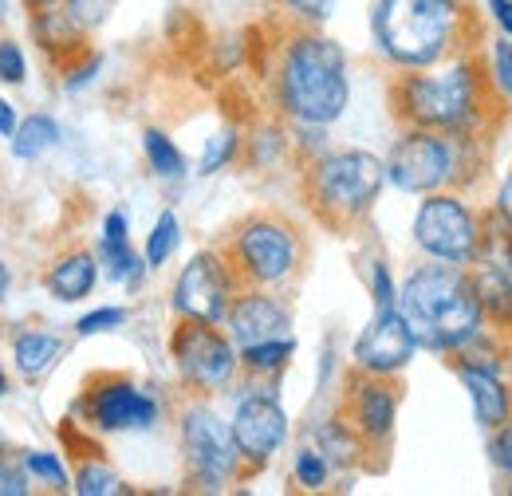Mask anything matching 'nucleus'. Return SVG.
<instances>
[{"label":"nucleus","instance_id":"nucleus-1","mask_svg":"<svg viewBox=\"0 0 512 496\" xmlns=\"http://www.w3.org/2000/svg\"><path fill=\"white\" fill-rule=\"evenodd\" d=\"M272 99L276 111L296 126H331L351 103L347 52L320 28L292 24L272 48Z\"/></svg>","mask_w":512,"mask_h":496},{"label":"nucleus","instance_id":"nucleus-2","mask_svg":"<svg viewBox=\"0 0 512 496\" xmlns=\"http://www.w3.org/2000/svg\"><path fill=\"white\" fill-rule=\"evenodd\" d=\"M398 311L410 323L418 347H430L438 355L473 351L485 343L489 331L485 308L473 288V272L465 264H418L398 288Z\"/></svg>","mask_w":512,"mask_h":496},{"label":"nucleus","instance_id":"nucleus-3","mask_svg":"<svg viewBox=\"0 0 512 496\" xmlns=\"http://www.w3.org/2000/svg\"><path fill=\"white\" fill-rule=\"evenodd\" d=\"M489 71L473 56H453L438 67L398 71L390 79V111L394 119L418 130H449V134H477L489 103Z\"/></svg>","mask_w":512,"mask_h":496},{"label":"nucleus","instance_id":"nucleus-4","mask_svg":"<svg viewBox=\"0 0 512 496\" xmlns=\"http://www.w3.org/2000/svg\"><path fill=\"white\" fill-rule=\"evenodd\" d=\"M371 36L398 71L438 67L469 52L473 16L465 0H375Z\"/></svg>","mask_w":512,"mask_h":496},{"label":"nucleus","instance_id":"nucleus-5","mask_svg":"<svg viewBox=\"0 0 512 496\" xmlns=\"http://www.w3.org/2000/svg\"><path fill=\"white\" fill-rule=\"evenodd\" d=\"M386 186V162L371 150H323L300 170V197L327 233H355Z\"/></svg>","mask_w":512,"mask_h":496},{"label":"nucleus","instance_id":"nucleus-6","mask_svg":"<svg viewBox=\"0 0 512 496\" xmlns=\"http://www.w3.org/2000/svg\"><path fill=\"white\" fill-rule=\"evenodd\" d=\"M217 248L229 272L237 276V288L280 292L300 276L308 260L304 229L280 209H256L249 217H241Z\"/></svg>","mask_w":512,"mask_h":496},{"label":"nucleus","instance_id":"nucleus-7","mask_svg":"<svg viewBox=\"0 0 512 496\" xmlns=\"http://www.w3.org/2000/svg\"><path fill=\"white\" fill-rule=\"evenodd\" d=\"M477 134H449V130H418L406 126L386 158V182L402 193H438L465 186V158Z\"/></svg>","mask_w":512,"mask_h":496},{"label":"nucleus","instance_id":"nucleus-8","mask_svg":"<svg viewBox=\"0 0 512 496\" xmlns=\"http://www.w3.org/2000/svg\"><path fill=\"white\" fill-rule=\"evenodd\" d=\"M182 437V465H186V485L197 493H225L229 485L245 481L241 449L233 441V426L205 406V398H193L182 410L178 422Z\"/></svg>","mask_w":512,"mask_h":496},{"label":"nucleus","instance_id":"nucleus-9","mask_svg":"<svg viewBox=\"0 0 512 496\" xmlns=\"http://www.w3.org/2000/svg\"><path fill=\"white\" fill-rule=\"evenodd\" d=\"M170 359L190 398L221 394L241 371V351L233 335L221 331V323H205L193 315H178L170 331Z\"/></svg>","mask_w":512,"mask_h":496},{"label":"nucleus","instance_id":"nucleus-10","mask_svg":"<svg viewBox=\"0 0 512 496\" xmlns=\"http://www.w3.org/2000/svg\"><path fill=\"white\" fill-rule=\"evenodd\" d=\"M481 237H485V217L457 189L426 193V201L414 213V245L430 260L469 268L481 256Z\"/></svg>","mask_w":512,"mask_h":496},{"label":"nucleus","instance_id":"nucleus-11","mask_svg":"<svg viewBox=\"0 0 512 496\" xmlns=\"http://www.w3.org/2000/svg\"><path fill=\"white\" fill-rule=\"evenodd\" d=\"M71 418H79L83 430H95V434L150 430L158 422V402L130 374L95 371L83 382L79 398L71 402Z\"/></svg>","mask_w":512,"mask_h":496},{"label":"nucleus","instance_id":"nucleus-12","mask_svg":"<svg viewBox=\"0 0 512 496\" xmlns=\"http://www.w3.org/2000/svg\"><path fill=\"white\" fill-rule=\"evenodd\" d=\"M398 406H402L398 374L351 371L347 382H343V394H339L335 414L363 437L367 453H383L386 445H390V437H394Z\"/></svg>","mask_w":512,"mask_h":496},{"label":"nucleus","instance_id":"nucleus-13","mask_svg":"<svg viewBox=\"0 0 512 496\" xmlns=\"http://www.w3.org/2000/svg\"><path fill=\"white\" fill-rule=\"evenodd\" d=\"M28 28H32V40H36L44 63L56 75H64L60 83L67 91L83 87L99 71L103 56L91 48V32L67 12V4H56V8H44V12L28 16Z\"/></svg>","mask_w":512,"mask_h":496},{"label":"nucleus","instance_id":"nucleus-14","mask_svg":"<svg viewBox=\"0 0 512 496\" xmlns=\"http://www.w3.org/2000/svg\"><path fill=\"white\" fill-rule=\"evenodd\" d=\"M237 276L229 272L221 248L193 252L174 284V315H193L205 323H225V311L237 296Z\"/></svg>","mask_w":512,"mask_h":496},{"label":"nucleus","instance_id":"nucleus-15","mask_svg":"<svg viewBox=\"0 0 512 496\" xmlns=\"http://www.w3.org/2000/svg\"><path fill=\"white\" fill-rule=\"evenodd\" d=\"M233 441L241 449V465H245V481L264 473L272 465V457L280 453V445L288 441V414L276 402L272 390H253L237 402L233 410Z\"/></svg>","mask_w":512,"mask_h":496},{"label":"nucleus","instance_id":"nucleus-16","mask_svg":"<svg viewBox=\"0 0 512 496\" xmlns=\"http://www.w3.org/2000/svg\"><path fill=\"white\" fill-rule=\"evenodd\" d=\"M418 351V339L410 331V323L402 319L398 308L375 311L371 323L359 331L355 347H351V359H355V371L367 374H402L410 367Z\"/></svg>","mask_w":512,"mask_h":496},{"label":"nucleus","instance_id":"nucleus-17","mask_svg":"<svg viewBox=\"0 0 512 496\" xmlns=\"http://www.w3.org/2000/svg\"><path fill=\"white\" fill-rule=\"evenodd\" d=\"M237 347H249V343H264V339H284L292 335V311L288 304L268 292V288H241L233 296V304L225 311V323H221Z\"/></svg>","mask_w":512,"mask_h":496},{"label":"nucleus","instance_id":"nucleus-18","mask_svg":"<svg viewBox=\"0 0 512 496\" xmlns=\"http://www.w3.org/2000/svg\"><path fill=\"white\" fill-rule=\"evenodd\" d=\"M449 359H453V374L461 378V386H465V394H469V402H473V418H477L485 430H497L501 422H509L512 390H509V382L501 378V371L489 367V363H481V355H469V351L449 355Z\"/></svg>","mask_w":512,"mask_h":496},{"label":"nucleus","instance_id":"nucleus-19","mask_svg":"<svg viewBox=\"0 0 512 496\" xmlns=\"http://www.w3.org/2000/svg\"><path fill=\"white\" fill-rule=\"evenodd\" d=\"M95 280H99V260L95 252L83 245L60 252L44 272H40V284L60 300V304H79L95 292Z\"/></svg>","mask_w":512,"mask_h":496},{"label":"nucleus","instance_id":"nucleus-20","mask_svg":"<svg viewBox=\"0 0 512 496\" xmlns=\"http://www.w3.org/2000/svg\"><path fill=\"white\" fill-rule=\"evenodd\" d=\"M99 256L107 264V276L138 288L142 284V272H146V256H138L130 248L127 237V213L123 209H111L107 221H103V237H99Z\"/></svg>","mask_w":512,"mask_h":496},{"label":"nucleus","instance_id":"nucleus-21","mask_svg":"<svg viewBox=\"0 0 512 496\" xmlns=\"http://www.w3.org/2000/svg\"><path fill=\"white\" fill-rule=\"evenodd\" d=\"M469 272H473V288L485 308V319L497 323L501 331H512V268L497 260H477L469 264Z\"/></svg>","mask_w":512,"mask_h":496},{"label":"nucleus","instance_id":"nucleus-22","mask_svg":"<svg viewBox=\"0 0 512 496\" xmlns=\"http://www.w3.org/2000/svg\"><path fill=\"white\" fill-rule=\"evenodd\" d=\"M312 445L327 457L331 469H355V465H367V445L363 437L355 434L339 414H331L327 422H320L312 430Z\"/></svg>","mask_w":512,"mask_h":496},{"label":"nucleus","instance_id":"nucleus-23","mask_svg":"<svg viewBox=\"0 0 512 496\" xmlns=\"http://www.w3.org/2000/svg\"><path fill=\"white\" fill-rule=\"evenodd\" d=\"M64 355V339L56 331H20L12 343V359L24 382H40Z\"/></svg>","mask_w":512,"mask_h":496},{"label":"nucleus","instance_id":"nucleus-24","mask_svg":"<svg viewBox=\"0 0 512 496\" xmlns=\"http://www.w3.org/2000/svg\"><path fill=\"white\" fill-rule=\"evenodd\" d=\"M241 351V371L249 378H276L284 374V367L292 363L296 355V339L284 335V339H264V343H249V347H237Z\"/></svg>","mask_w":512,"mask_h":496},{"label":"nucleus","instance_id":"nucleus-25","mask_svg":"<svg viewBox=\"0 0 512 496\" xmlns=\"http://www.w3.org/2000/svg\"><path fill=\"white\" fill-rule=\"evenodd\" d=\"M75 465V493L79 496H119L130 493L127 481L107 465V453H91V457H79L71 461Z\"/></svg>","mask_w":512,"mask_h":496},{"label":"nucleus","instance_id":"nucleus-26","mask_svg":"<svg viewBox=\"0 0 512 496\" xmlns=\"http://www.w3.org/2000/svg\"><path fill=\"white\" fill-rule=\"evenodd\" d=\"M56 142H60V126L52 115H28L12 134V154L20 162H32V158H44Z\"/></svg>","mask_w":512,"mask_h":496},{"label":"nucleus","instance_id":"nucleus-27","mask_svg":"<svg viewBox=\"0 0 512 496\" xmlns=\"http://www.w3.org/2000/svg\"><path fill=\"white\" fill-rule=\"evenodd\" d=\"M142 150H146V162H150V170L158 174V178H182L186 174V158H182V150L174 146V138L170 134H162V130H146L142 134Z\"/></svg>","mask_w":512,"mask_h":496},{"label":"nucleus","instance_id":"nucleus-28","mask_svg":"<svg viewBox=\"0 0 512 496\" xmlns=\"http://www.w3.org/2000/svg\"><path fill=\"white\" fill-rule=\"evenodd\" d=\"M182 245V221H178V213L174 209H166L158 221H154V229H150V237H146V268H162L174 252Z\"/></svg>","mask_w":512,"mask_h":496},{"label":"nucleus","instance_id":"nucleus-29","mask_svg":"<svg viewBox=\"0 0 512 496\" xmlns=\"http://www.w3.org/2000/svg\"><path fill=\"white\" fill-rule=\"evenodd\" d=\"M32 493V473L24 465V449L0 437V496H28Z\"/></svg>","mask_w":512,"mask_h":496},{"label":"nucleus","instance_id":"nucleus-30","mask_svg":"<svg viewBox=\"0 0 512 496\" xmlns=\"http://www.w3.org/2000/svg\"><path fill=\"white\" fill-rule=\"evenodd\" d=\"M292 477H296L300 489L320 493L323 485H327V477H331V465H327V457H323L316 445H304L296 453V461H292Z\"/></svg>","mask_w":512,"mask_h":496},{"label":"nucleus","instance_id":"nucleus-31","mask_svg":"<svg viewBox=\"0 0 512 496\" xmlns=\"http://www.w3.org/2000/svg\"><path fill=\"white\" fill-rule=\"evenodd\" d=\"M24 465H28L32 481H44V489H48V493H67V489H71V485H67L64 465H60V457H56V453L24 449Z\"/></svg>","mask_w":512,"mask_h":496},{"label":"nucleus","instance_id":"nucleus-32","mask_svg":"<svg viewBox=\"0 0 512 496\" xmlns=\"http://www.w3.org/2000/svg\"><path fill=\"white\" fill-rule=\"evenodd\" d=\"M489 83L493 91H501L505 99H512V36H497L489 44Z\"/></svg>","mask_w":512,"mask_h":496},{"label":"nucleus","instance_id":"nucleus-33","mask_svg":"<svg viewBox=\"0 0 512 496\" xmlns=\"http://www.w3.org/2000/svg\"><path fill=\"white\" fill-rule=\"evenodd\" d=\"M237 150H241V134H237V130H221L217 138H209V146H205V154H201V174L225 170V166L237 158Z\"/></svg>","mask_w":512,"mask_h":496},{"label":"nucleus","instance_id":"nucleus-34","mask_svg":"<svg viewBox=\"0 0 512 496\" xmlns=\"http://www.w3.org/2000/svg\"><path fill=\"white\" fill-rule=\"evenodd\" d=\"M64 4L87 32H99L115 16V8H119V0H64Z\"/></svg>","mask_w":512,"mask_h":496},{"label":"nucleus","instance_id":"nucleus-35","mask_svg":"<svg viewBox=\"0 0 512 496\" xmlns=\"http://www.w3.org/2000/svg\"><path fill=\"white\" fill-rule=\"evenodd\" d=\"M276 4L292 24H308V28H320L331 12V0H276Z\"/></svg>","mask_w":512,"mask_h":496},{"label":"nucleus","instance_id":"nucleus-36","mask_svg":"<svg viewBox=\"0 0 512 496\" xmlns=\"http://www.w3.org/2000/svg\"><path fill=\"white\" fill-rule=\"evenodd\" d=\"M371 296H375V311L398 308V284H394L386 260H375V264H371Z\"/></svg>","mask_w":512,"mask_h":496},{"label":"nucleus","instance_id":"nucleus-37","mask_svg":"<svg viewBox=\"0 0 512 496\" xmlns=\"http://www.w3.org/2000/svg\"><path fill=\"white\" fill-rule=\"evenodd\" d=\"M123 323H127V308H95L75 323V335H103V331H115Z\"/></svg>","mask_w":512,"mask_h":496},{"label":"nucleus","instance_id":"nucleus-38","mask_svg":"<svg viewBox=\"0 0 512 496\" xmlns=\"http://www.w3.org/2000/svg\"><path fill=\"white\" fill-rule=\"evenodd\" d=\"M0 79L4 83H12V87H20L24 79H28V63H24V52H20V44L16 40H0Z\"/></svg>","mask_w":512,"mask_h":496},{"label":"nucleus","instance_id":"nucleus-39","mask_svg":"<svg viewBox=\"0 0 512 496\" xmlns=\"http://www.w3.org/2000/svg\"><path fill=\"white\" fill-rule=\"evenodd\" d=\"M489 453H493V465H497L501 473H509V477H512V418H509V422H501V426L493 430Z\"/></svg>","mask_w":512,"mask_h":496},{"label":"nucleus","instance_id":"nucleus-40","mask_svg":"<svg viewBox=\"0 0 512 496\" xmlns=\"http://www.w3.org/2000/svg\"><path fill=\"white\" fill-rule=\"evenodd\" d=\"M489 16L501 28V36H512V0H489Z\"/></svg>","mask_w":512,"mask_h":496},{"label":"nucleus","instance_id":"nucleus-41","mask_svg":"<svg viewBox=\"0 0 512 496\" xmlns=\"http://www.w3.org/2000/svg\"><path fill=\"white\" fill-rule=\"evenodd\" d=\"M497 217L512 229V170L505 174V182L497 186Z\"/></svg>","mask_w":512,"mask_h":496},{"label":"nucleus","instance_id":"nucleus-42","mask_svg":"<svg viewBox=\"0 0 512 496\" xmlns=\"http://www.w3.org/2000/svg\"><path fill=\"white\" fill-rule=\"evenodd\" d=\"M16 126H20V119H16L12 103H4V99H0V134H4V138H12V134H16Z\"/></svg>","mask_w":512,"mask_h":496},{"label":"nucleus","instance_id":"nucleus-43","mask_svg":"<svg viewBox=\"0 0 512 496\" xmlns=\"http://www.w3.org/2000/svg\"><path fill=\"white\" fill-rule=\"evenodd\" d=\"M56 4H64V0H20V8H24L28 16H36V12H44V8H56Z\"/></svg>","mask_w":512,"mask_h":496},{"label":"nucleus","instance_id":"nucleus-44","mask_svg":"<svg viewBox=\"0 0 512 496\" xmlns=\"http://www.w3.org/2000/svg\"><path fill=\"white\" fill-rule=\"evenodd\" d=\"M8 284H12V272H8V264L0 260V300L8 296Z\"/></svg>","mask_w":512,"mask_h":496},{"label":"nucleus","instance_id":"nucleus-45","mask_svg":"<svg viewBox=\"0 0 512 496\" xmlns=\"http://www.w3.org/2000/svg\"><path fill=\"white\" fill-rule=\"evenodd\" d=\"M4 394H8V374L0 371V398H4Z\"/></svg>","mask_w":512,"mask_h":496},{"label":"nucleus","instance_id":"nucleus-46","mask_svg":"<svg viewBox=\"0 0 512 496\" xmlns=\"http://www.w3.org/2000/svg\"><path fill=\"white\" fill-rule=\"evenodd\" d=\"M0 213H4V186H0Z\"/></svg>","mask_w":512,"mask_h":496},{"label":"nucleus","instance_id":"nucleus-47","mask_svg":"<svg viewBox=\"0 0 512 496\" xmlns=\"http://www.w3.org/2000/svg\"><path fill=\"white\" fill-rule=\"evenodd\" d=\"M509 496H512V481H509Z\"/></svg>","mask_w":512,"mask_h":496}]
</instances>
